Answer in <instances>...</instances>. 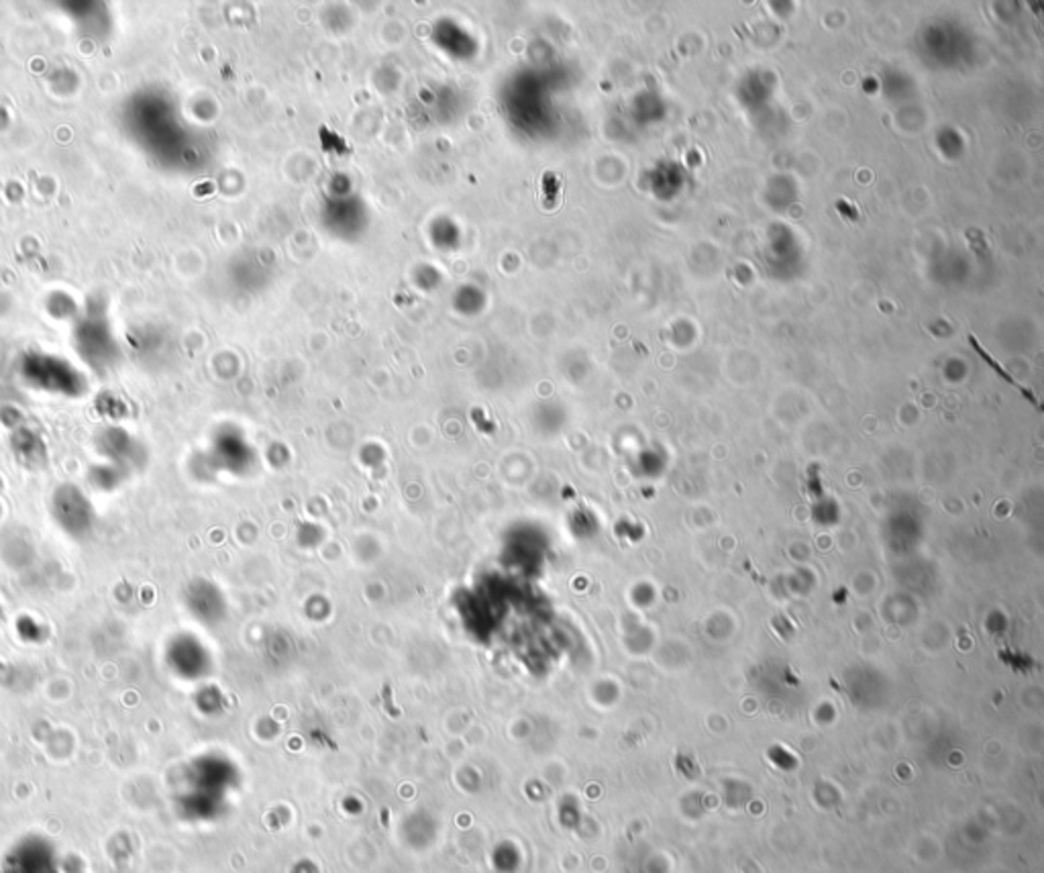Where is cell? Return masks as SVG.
I'll return each mask as SVG.
<instances>
[{
	"label": "cell",
	"instance_id": "6da1fadb",
	"mask_svg": "<svg viewBox=\"0 0 1044 873\" xmlns=\"http://www.w3.org/2000/svg\"><path fill=\"white\" fill-rule=\"evenodd\" d=\"M51 513L56 523L70 537L84 539L94 527L93 504L80 494L76 488H62L56 499L51 500Z\"/></svg>",
	"mask_w": 1044,
	"mask_h": 873
},
{
	"label": "cell",
	"instance_id": "7a4b0ae2",
	"mask_svg": "<svg viewBox=\"0 0 1044 873\" xmlns=\"http://www.w3.org/2000/svg\"><path fill=\"white\" fill-rule=\"evenodd\" d=\"M971 345H973V347L977 349V354H982L983 358L987 359V363H989V366H992L994 370H998L999 374L1004 375V378H1006V380H1008V382H1010L1012 386H1016V388H1020V391L1024 392V396H1027V398H1030V403H1034V405H1036V398L1032 396V392L1027 391V388H1022V386H1020V384H1018V382L1013 380L1012 375L1006 374V372L1001 370V366H999V363H996L994 359L989 358V356H987V354L983 351L982 345L977 344V339H975V337H971Z\"/></svg>",
	"mask_w": 1044,
	"mask_h": 873
},
{
	"label": "cell",
	"instance_id": "3957f363",
	"mask_svg": "<svg viewBox=\"0 0 1044 873\" xmlns=\"http://www.w3.org/2000/svg\"><path fill=\"white\" fill-rule=\"evenodd\" d=\"M837 211L841 213L842 217L851 218V220H859L857 208H855V204L847 203V201H839V203H837Z\"/></svg>",
	"mask_w": 1044,
	"mask_h": 873
}]
</instances>
